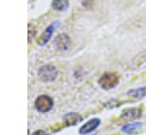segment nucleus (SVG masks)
Segmentation results:
<instances>
[{"instance_id": "4", "label": "nucleus", "mask_w": 146, "mask_h": 135, "mask_svg": "<svg viewBox=\"0 0 146 135\" xmlns=\"http://www.w3.org/2000/svg\"><path fill=\"white\" fill-rule=\"evenodd\" d=\"M70 45H71V39H70V37H68L67 34H64V33L58 34V35L56 37L55 41H54L55 48H56L57 50H59V51L67 50L68 47H70Z\"/></svg>"}, {"instance_id": "7", "label": "nucleus", "mask_w": 146, "mask_h": 135, "mask_svg": "<svg viewBox=\"0 0 146 135\" xmlns=\"http://www.w3.org/2000/svg\"><path fill=\"white\" fill-rule=\"evenodd\" d=\"M100 124V120L98 118H94V119H90L89 121H87L81 128H80V134H87V133H90L92 130H95Z\"/></svg>"}, {"instance_id": "10", "label": "nucleus", "mask_w": 146, "mask_h": 135, "mask_svg": "<svg viewBox=\"0 0 146 135\" xmlns=\"http://www.w3.org/2000/svg\"><path fill=\"white\" fill-rule=\"evenodd\" d=\"M51 6H52L54 9L59 10V11H63V10L67 9V7H68V0H52Z\"/></svg>"}, {"instance_id": "3", "label": "nucleus", "mask_w": 146, "mask_h": 135, "mask_svg": "<svg viewBox=\"0 0 146 135\" xmlns=\"http://www.w3.org/2000/svg\"><path fill=\"white\" fill-rule=\"evenodd\" d=\"M35 108L39 112H48L52 108V100L47 95H40L35 100Z\"/></svg>"}, {"instance_id": "1", "label": "nucleus", "mask_w": 146, "mask_h": 135, "mask_svg": "<svg viewBox=\"0 0 146 135\" xmlns=\"http://www.w3.org/2000/svg\"><path fill=\"white\" fill-rule=\"evenodd\" d=\"M38 74L42 81H46V82L54 81L57 77V69L54 65H43L39 69Z\"/></svg>"}, {"instance_id": "11", "label": "nucleus", "mask_w": 146, "mask_h": 135, "mask_svg": "<svg viewBox=\"0 0 146 135\" xmlns=\"http://www.w3.org/2000/svg\"><path fill=\"white\" fill-rule=\"evenodd\" d=\"M128 95L136 97V98H140L144 97L146 95V87H140V88H136V89H131L128 92Z\"/></svg>"}, {"instance_id": "5", "label": "nucleus", "mask_w": 146, "mask_h": 135, "mask_svg": "<svg viewBox=\"0 0 146 135\" xmlns=\"http://www.w3.org/2000/svg\"><path fill=\"white\" fill-rule=\"evenodd\" d=\"M58 25H59L58 22H55V23H52L51 25H49V26L42 32V34L40 35V38L38 39V43L41 45V46H43L44 43H47V42L50 40V37H51V34H52L55 27H57Z\"/></svg>"}, {"instance_id": "6", "label": "nucleus", "mask_w": 146, "mask_h": 135, "mask_svg": "<svg viewBox=\"0 0 146 135\" xmlns=\"http://www.w3.org/2000/svg\"><path fill=\"white\" fill-rule=\"evenodd\" d=\"M141 116V110L138 108H129L124 110L121 114V118L124 120H135Z\"/></svg>"}, {"instance_id": "2", "label": "nucleus", "mask_w": 146, "mask_h": 135, "mask_svg": "<svg viewBox=\"0 0 146 135\" xmlns=\"http://www.w3.org/2000/svg\"><path fill=\"white\" fill-rule=\"evenodd\" d=\"M99 85L102 86V88L104 89H111L113 87H115L119 82V77L115 73H111V72H106L104 73L100 79L98 80Z\"/></svg>"}, {"instance_id": "8", "label": "nucleus", "mask_w": 146, "mask_h": 135, "mask_svg": "<svg viewBox=\"0 0 146 135\" xmlns=\"http://www.w3.org/2000/svg\"><path fill=\"white\" fill-rule=\"evenodd\" d=\"M141 122H130V124H127L122 127V132L127 133V134H135L137 133L140 127H141Z\"/></svg>"}, {"instance_id": "12", "label": "nucleus", "mask_w": 146, "mask_h": 135, "mask_svg": "<svg viewBox=\"0 0 146 135\" xmlns=\"http://www.w3.org/2000/svg\"><path fill=\"white\" fill-rule=\"evenodd\" d=\"M33 135H47V133H43V130H39V132L34 133Z\"/></svg>"}, {"instance_id": "9", "label": "nucleus", "mask_w": 146, "mask_h": 135, "mask_svg": "<svg viewBox=\"0 0 146 135\" xmlns=\"http://www.w3.org/2000/svg\"><path fill=\"white\" fill-rule=\"evenodd\" d=\"M81 120V116L78 113H67L66 116H64V121L66 122V125L71 126V125H75L76 122H79Z\"/></svg>"}]
</instances>
